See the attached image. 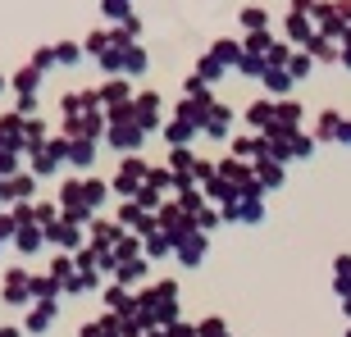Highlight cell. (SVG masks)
I'll return each mask as SVG.
<instances>
[{"label": "cell", "mask_w": 351, "mask_h": 337, "mask_svg": "<svg viewBox=\"0 0 351 337\" xmlns=\"http://www.w3.org/2000/svg\"><path fill=\"white\" fill-rule=\"evenodd\" d=\"M265 87H269L274 96H283V91L292 87V73H287V64H269V68H265Z\"/></svg>", "instance_id": "obj_3"}, {"label": "cell", "mask_w": 351, "mask_h": 337, "mask_svg": "<svg viewBox=\"0 0 351 337\" xmlns=\"http://www.w3.org/2000/svg\"><path fill=\"white\" fill-rule=\"evenodd\" d=\"M132 118H137L142 128H156L160 123V96L156 91H142V96L132 101Z\"/></svg>", "instance_id": "obj_1"}, {"label": "cell", "mask_w": 351, "mask_h": 337, "mask_svg": "<svg viewBox=\"0 0 351 337\" xmlns=\"http://www.w3.org/2000/svg\"><path fill=\"white\" fill-rule=\"evenodd\" d=\"M78 55H82V46H69V41L55 46V60H60V64H78Z\"/></svg>", "instance_id": "obj_8"}, {"label": "cell", "mask_w": 351, "mask_h": 337, "mask_svg": "<svg viewBox=\"0 0 351 337\" xmlns=\"http://www.w3.org/2000/svg\"><path fill=\"white\" fill-rule=\"evenodd\" d=\"M210 60H219L223 68H237L242 64V46H237V41H219V46L210 51Z\"/></svg>", "instance_id": "obj_4"}, {"label": "cell", "mask_w": 351, "mask_h": 337, "mask_svg": "<svg viewBox=\"0 0 351 337\" xmlns=\"http://www.w3.org/2000/svg\"><path fill=\"white\" fill-rule=\"evenodd\" d=\"M137 178H142V164H123V168H119V187H123V192H132Z\"/></svg>", "instance_id": "obj_7"}, {"label": "cell", "mask_w": 351, "mask_h": 337, "mask_svg": "<svg viewBox=\"0 0 351 337\" xmlns=\"http://www.w3.org/2000/svg\"><path fill=\"white\" fill-rule=\"evenodd\" d=\"M311 68H315V55L311 51H306V55H287V73H292V82L311 78Z\"/></svg>", "instance_id": "obj_5"}, {"label": "cell", "mask_w": 351, "mask_h": 337, "mask_svg": "<svg viewBox=\"0 0 351 337\" xmlns=\"http://www.w3.org/2000/svg\"><path fill=\"white\" fill-rule=\"evenodd\" d=\"M242 23H247L251 32H265V23H269V14H265V10H247V14H242Z\"/></svg>", "instance_id": "obj_9"}, {"label": "cell", "mask_w": 351, "mask_h": 337, "mask_svg": "<svg viewBox=\"0 0 351 337\" xmlns=\"http://www.w3.org/2000/svg\"><path fill=\"white\" fill-rule=\"evenodd\" d=\"M338 137H342V142L351 146V123H342V128H338Z\"/></svg>", "instance_id": "obj_12"}, {"label": "cell", "mask_w": 351, "mask_h": 337, "mask_svg": "<svg viewBox=\"0 0 351 337\" xmlns=\"http://www.w3.org/2000/svg\"><path fill=\"white\" fill-rule=\"evenodd\" d=\"M228 123H233V114H228L223 105H215V110L206 114V132H215V137H223V132H228Z\"/></svg>", "instance_id": "obj_6"}, {"label": "cell", "mask_w": 351, "mask_h": 337, "mask_svg": "<svg viewBox=\"0 0 351 337\" xmlns=\"http://www.w3.org/2000/svg\"><path fill=\"white\" fill-rule=\"evenodd\" d=\"M338 128H342V118H338V114H324L315 132H319V137H338Z\"/></svg>", "instance_id": "obj_10"}, {"label": "cell", "mask_w": 351, "mask_h": 337, "mask_svg": "<svg viewBox=\"0 0 351 337\" xmlns=\"http://www.w3.org/2000/svg\"><path fill=\"white\" fill-rule=\"evenodd\" d=\"M338 60H342V64L351 68V37H347V46H342V55H338Z\"/></svg>", "instance_id": "obj_11"}, {"label": "cell", "mask_w": 351, "mask_h": 337, "mask_svg": "<svg viewBox=\"0 0 351 337\" xmlns=\"http://www.w3.org/2000/svg\"><path fill=\"white\" fill-rule=\"evenodd\" d=\"M96 101H105V105H114V110H123V105H132V101H128V82H123V78H114V82H105V87L96 91Z\"/></svg>", "instance_id": "obj_2"}]
</instances>
